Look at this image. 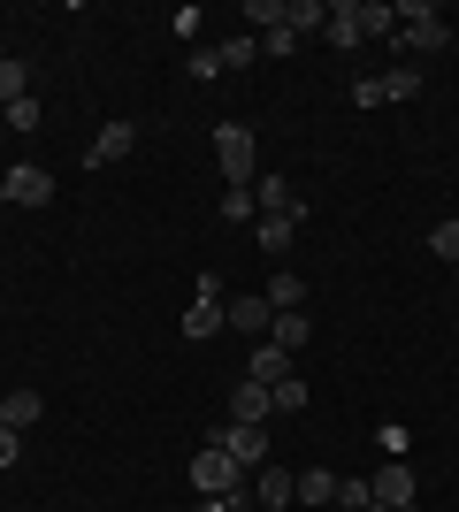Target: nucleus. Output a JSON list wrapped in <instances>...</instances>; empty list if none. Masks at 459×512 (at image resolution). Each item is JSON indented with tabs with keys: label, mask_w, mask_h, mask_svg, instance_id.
<instances>
[{
	"label": "nucleus",
	"mask_w": 459,
	"mask_h": 512,
	"mask_svg": "<svg viewBox=\"0 0 459 512\" xmlns=\"http://www.w3.org/2000/svg\"><path fill=\"white\" fill-rule=\"evenodd\" d=\"M31 421H46V398H39V390H8V398H0V428H16V436H23Z\"/></svg>",
	"instance_id": "nucleus-12"
},
{
	"label": "nucleus",
	"mask_w": 459,
	"mask_h": 512,
	"mask_svg": "<svg viewBox=\"0 0 459 512\" xmlns=\"http://www.w3.org/2000/svg\"><path fill=\"white\" fill-rule=\"evenodd\" d=\"M184 69L207 85V77H222V54H215V46H192V54H184Z\"/></svg>",
	"instance_id": "nucleus-28"
},
{
	"label": "nucleus",
	"mask_w": 459,
	"mask_h": 512,
	"mask_svg": "<svg viewBox=\"0 0 459 512\" xmlns=\"http://www.w3.org/2000/svg\"><path fill=\"white\" fill-rule=\"evenodd\" d=\"M268 321H276V306H268V299H230V329H238V337L261 344V337H268Z\"/></svg>",
	"instance_id": "nucleus-13"
},
{
	"label": "nucleus",
	"mask_w": 459,
	"mask_h": 512,
	"mask_svg": "<svg viewBox=\"0 0 459 512\" xmlns=\"http://www.w3.org/2000/svg\"><path fill=\"white\" fill-rule=\"evenodd\" d=\"M429 253H437V260H452V268H459V214L429 230Z\"/></svg>",
	"instance_id": "nucleus-27"
},
{
	"label": "nucleus",
	"mask_w": 459,
	"mask_h": 512,
	"mask_svg": "<svg viewBox=\"0 0 459 512\" xmlns=\"http://www.w3.org/2000/svg\"><path fill=\"white\" fill-rule=\"evenodd\" d=\"M337 505H345V512L375 505V482H368V474H345V482H337Z\"/></svg>",
	"instance_id": "nucleus-25"
},
{
	"label": "nucleus",
	"mask_w": 459,
	"mask_h": 512,
	"mask_svg": "<svg viewBox=\"0 0 459 512\" xmlns=\"http://www.w3.org/2000/svg\"><path fill=\"white\" fill-rule=\"evenodd\" d=\"M131 146H138V123H123V115H115V123H100V138L85 146V161H92V169H108V161H123Z\"/></svg>",
	"instance_id": "nucleus-6"
},
{
	"label": "nucleus",
	"mask_w": 459,
	"mask_h": 512,
	"mask_svg": "<svg viewBox=\"0 0 459 512\" xmlns=\"http://www.w3.org/2000/svg\"><path fill=\"white\" fill-rule=\"evenodd\" d=\"M253 207H261V214H284V222H306V207L291 199L284 176H253Z\"/></svg>",
	"instance_id": "nucleus-9"
},
{
	"label": "nucleus",
	"mask_w": 459,
	"mask_h": 512,
	"mask_svg": "<svg viewBox=\"0 0 459 512\" xmlns=\"http://www.w3.org/2000/svg\"><path fill=\"white\" fill-rule=\"evenodd\" d=\"M268 306H276V314H306V283L291 276V268H276V276H268V291H261Z\"/></svg>",
	"instance_id": "nucleus-15"
},
{
	"label": "nucleus",
	"mask_w": 459,
	"mask_h": 512,
	"mask_svg": "<svg viewBox=\"0 0 459 512\" xmlns=\"http://www.w3.org/2000/svg\"><path fill=\"white\" fill-rule=\"evenodd\" d=\"M16 459H23V436H16V428H0V467H16Z\"/></svg>",
	"instance_id": "nucleus-34"
},
{
	"label": "nucleus",
	"mask_w": 459,
	"mask_h": 512,
	"mask_svg": "<svg viewBox=\"0 0 459 512\" xmlns=\"http://www.w3.org/2000/svg\"><path fill=\"white\" fill-rule=\"evenodd\" d=\"M261 54H299V31H291V23H276V31H261Z\"/></svg>",
	"instance_id": "nucleus-31"
},
{
	"label": "nucleus",
	"mask_w": 459,
	"mask_h": 512,
	"mask_svg": "<svg viewBox=\"0 0 459 512\" xmlns=\"http://www.w3.org/2000/svg\"><path fill=\"white\" fill-rule=\"evenodd\" d=\"M222 214H230V222H253L261 207H253V192H238V184H230V192H222Z\"/></svg>",
	"instance_id": "nucleus-32"
},
{
	"label": "nucleus",
	"mask_w": 459,
	"mask_h": 512,
	"mask_svg": "<svg viewBox=\"0 0 459 512\" xmlns=\"http://www.w3.org/2000/svg\"><path fill=\"white\" fill-rule=\"evenodd\" d=\"M268 413H276L268 383H238V390H230V421H245V428H268Z\"/></svg>",
	"instance_id": "nucleus-10"
},
{
	"label": "nucleus",
	"mask_w": 459,
	"mask_h": 512,
	"mask_svg": "<svg viewBox=\"0 0 459 512\" xmlns=\"http://www.w3.org/2000/svg\"><path fill=\"white\" fill-rule=\"evenodd\" d=\"M291 497H299V482H291L284 467H261V482H253V505H261V512H284Z\"/></svg>",
	"instance_id": "nucleus-14"
},
{
	"label": "nucleus",
	"mask_w": 459,
	"mask_h": 512,
	"mask_svg": "<svg viewBox=\"0 0 459 512\" xmlns=\"http://www.w3.org/2000/svg\"><path fill=\"white\" fill-rule=\"evenodd\" d=\"M306 337H314V321H306V314H276V321H268V344H284V352H306Z\"/></svg>",
	"instance_id": "nucleus-17"
},
{
	"label": "nucleus",
	"mask_w": 459,
	"mask_h": 512,
	"mask_svg": "<svg viewBox=\"0 0 459 512\" xmlns=\"http://www.w3.org/2000/svg\"><path fill=\"white\" fill-rule=\"evenodd\" d=\"M215 54H222V69H253V62H261V31H238V39L215 46Z\"/></svg>",
	"instance_id": "nucleus-21"
},
{
	"label": "nucleus",
	"mask_w": 459,
	"mask_h": 512,
	"mask_svg": "<svg viewBox=\"0 0 459 512\" xmlns=\"http://www.w3.org/2000/svg\"><path fill=\"white\" fill-rule=\"evenodd\" d=\"M352 23H360V39H375V31H391L398 8H383V0H352Z\"/></svg>",
	"instance_id": "nucleus-20"
},
{
	"label": "nucleus",
	"mask_w": 459,
	"mask_h": 512,
	"mask_svg": "<svg viewBox=\"0 0 459 512\" xmlns=\"http://www.w3.org/2000/svg\"><path fill=\"white\" fill-rule=\"evenodd\" d=\"M245 23H261V31H276V23H284V0H245Z\"/></svg>",
	"instance_id": "nucleus-30"
},
{
	"label": "nucleus",
	"mask_w": 459,
	"mask_h": 512,
	"mask_svg": "<svg viewBox=\"0 0 459 512\" xmlns=\"http://www.w3.org/2000/svg\"><path fill=\"white\" fill-rule=\"evenodd\" d=\"M360 512H391V505H360Z\"/></svg>",
	"instance_id": "nucleus-35"
},
{
	"label": "nucleus",
	"mask_w": 459,
	"mask_h": 512,
	"mask_svg": "<svg viewBox=\"0 0 459 512\" xmlns=\"http://www.w3.org/2000/svg\"><path fill=\"white\" fill-rule=\"evenodd\" d=\"M375 92H383V100H414V92H421V69H383Z\"/></svg>",
	"instance_id": "nucleus-22"
},
{
	"label": "nucleus",
	"mask_w": 459,
	"mask_h": 512,
	"mask_svg": "<svg viewBox=\"0 0 459 512\" xmlns=\"http://www.w3.org/2000/svg\"><path fill=\"white\" fill-rule=\"evenodd\" d=\"M222 329H230V299H192V306H184V337H192V344L222 337Z\"/></svg>",
	"instance_id": "nucleus-7"
},
{
	"label": "nucleus",
	"mask_w": 459,
	"mask_h": 512,
	"mask_svg": "<svg viewBox=\"0 0 459 512\" xmlns=\"http://www.w3.org/2000/svg\"><path fill=\"white\" fill-rule=\"evenodd\" d=\"M215 161H222V184L253 192V176H261V138L245 123H215Z\"/></svg>",
	"instance_id": "nucleus-1"
},
{
	"label": "nucleus",
	"mask_w": 459,
	"mask_h": 512,
	"mask_svg": "<svg viewBox=\"0 0 459 512\" xmlns=\"http://www.w3.org/2000/svg\"><path fill=\"white\" fill-rule=\"evenodd\" d=\"M16 100H31V69L16 54H0V107H16Z\"/></svg>",
	"instance_id": "nucleus-18"
},
{
	"label": "nucleus",
	"mask_w": 459,
	"mask_h": 512,
	"mask_svg": "<svg viewBox=\"0 0 459 512\" xmlns=\"http://www.w3.org/2000/svg\"><path fill=\"white\" fill-rule=\"evenodd\" d=\"M199 23H207V16H199V8H176V23H169V31H176V39H184V46H199Z\"/></svg>",
	"instance_id": "nucleus-33"
},
{
	"label": "nucleus",
	"mask_w": 459,
	"mask_h": 512,
	"mask_svg": "<svg viewBox=\"0 0 459 512\" xmlns=\"http://www.w3.org/2000/svg\"><path fill=\"white\" fill-rule=\"evenodd\" d=\"M398 31H406L414 54H444V46H452V23H444L437 0H398Z\"/></svg>",
	"instance_id": "nucleus-2"
},
{
	"label": "nucleus",
	"mask_w": 459,
	"mask_h": 512,
	"mask_svg": "<svg viewBox=\"0 0 459 512\" xmlns=\"http://www.w3.org/2000/svg\"><path fill=\"white\" fill-rule=\"evenodd\" d=\"M215 451H230L238 467H268V428H245V421H230L215 436Z\"/></svg>",
	"instance_id": "nucleus-5"
},
{
	"label": "nucleus",
	"mask_w": 459,
	"mask_h": 512,
	"mask_svg": "<svg viewBox=\"0 0 459 512\" xmlns=\"http://www.w3.org/2000/svg\"><path fill=\"white\" fill-rule=\"evenodd\" d=\"M268 398H276V413H306V398H314V390H306L299 375H284V383L268 390Z\"/></svg>",
	"instance_id": "nucleus-26"
},
{
	"label": "nucleus",
	"mask_w": 459,
	"mask_h": 512,
	"mask_svg": "<svg viewBox=\"0 0 459 512\" xmlns=\"http://www.w3.org/2000/svg\"><path fill=\"white\" fill-rule=\"evenodd\" d=\"M322 39H329V46H345V54L360 46V23H352V0H345V8H329V31H322Z\"/></svg>",
	"instance_id": "nucleus-23"
},
{
	"label": "nucleus",
	"mask_w": 459,
	"mask_h": 512,
	"mask_svg": "<svg viewBox=\"0 0 459 512\" xmlns=\"http://www.w3.org/2000/svg\"><path fill=\"white\" fill-rule=\"evenodd\" d=\"M0 207H8V184H0Z\"/></svg>",
	"instance_id": "nucleus-36"
},
{
	"label": "nucleus",
	"mask_w": 459,
	"mask_h": 512,
	"mask_svg": "<svg viewBox=\"0 0 459 512\" xmlns=\"http://www.w3.org/2000/svg\"><path fill=\"white\" fill-rule=\"evenodd\" d=\"M0 184H8V207H46V199H54V176L31 169V161H16V169L0 176Z\"/></svg>",
	"instance_id": "nucleus-4"
},
{
	"label": "nucleus",
	"mask_w": 459,
	"mask_h": 512,
	"mask_svg": "<svg viewBox=\"0 0 459 512\" xmlns=\"http://www.w3.org/2000/svg\"><path fill=\"white\" fill-rule=\"evenodd\" d=\"M238 474H245V467L230 459V451H215V444H207V451L192 459V490H199V497H230V490H245Z\"/></svg>",
	"instance_id": "nucleus-3"
},
{
	"label": "nucleus",
	"mask_w": 459,
	"mask_h": 512,
	"mask_svg": "<svg viewBox=\"0 0 459 512\" xmlns=\"http://www.w3.org/2000/svg\"><path fill=\"white\" fill-rule=\"evenodd\" d=\"M284 375H291V352L261 337V344H253V360H245V383H268V390H276Z\"/></svg>",
	"instance_id": "nucleus-11"
},
{
	"label": "nucleus",
	"mask_w": 459,
	"mask_h": 512,
	"mask_svg": "<svg viewBox=\"0 0 459 512\" xmlns=\"http://www.w3.org/2000/svg\"><path fill=\"white\" fill-rule=\"evenodd\" d=\"M0 115H8V130H39V123H46L39 100H16V107H0Z\"/></svg>",
	"instance_id": "nucleus-29"
},
{
	"label": "nucleus",
	"mask_w": 459,
	"mask_h": 512,
	"mask_svg": "<svg viewBox=\"0 0 459 512\" xmlns=\"http://www.w3.org/2000/svg\"><path fill=\"white\" fill-rule=\"evenodd\" d=\"M452 283H459V268H452Z\"/></svg>",
	"instance_id": "nucleus-37"
},
{
	"label": "nucleus",
	"mask_w": 459,
	"mask_h": 512,
	"mask_svg": "<svg viewBox=\"0 0 459 512\" xmlns=\"http://www.w3.org/2000/svg\"><path fill=\"white\" fill-rule=\"evenodd\" d=\"M284 23L299 31V39L306 31H329V0H284Z\"/></svg>",
	"instance_id": "nucleus-16"
},
{
	"label": "nucleus",
	"mask_w": 459,
	"mask_h": 512,
	"mask_svg": "<svg viewBox=\"0 0 459 512\" xmlns=\"http://www.w3.org/2000/svg\"><path fill=\"white\" fill-rule=\"evenodd\" d=\"M291 230H299V222H284V214H261V230H253V237H261V253H284Z\"/></svg>",
	"instance_id": "nucleus-24"
},
{
	"label": "nucleus",
	"mask_w": 459,
	"mask_h": 512,
	"mask_svg": "<svg viewBox=\"0 0 459 512\" xmlns=\"http://www.w3.org/2000/svg\"><path fill=\"white\" fill-rule=\"evenodd\" d=\"M375 482V505H414V467H406V459H383V474H368Z\"/></svg>",
	"instance_id": "nucleus-8"
},
{
	"label": "nucleus",
	"mask_w": 459,
	"mask_h": 512,
	"mask_svg": "<svg viewBox=\"0 0 459 512\" xmlns=\"http://www.w3.org/2000/svg\"><path fill=\"white\" fill-rule=\"evenodd\" d=\"M299 505H337V474H329V467H306L299 474Z\"/></svg>",
	"instance_id": "nucleus-19"
}]
</instances>
